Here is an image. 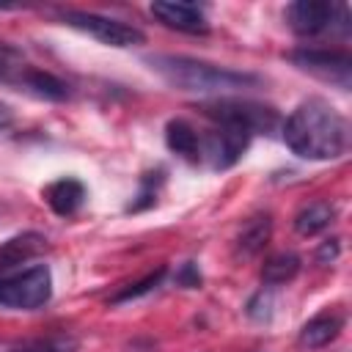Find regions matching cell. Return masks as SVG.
<instances>
[{
  "label": "cell",
  "mask_w": 352,
  "mask_h": 352,
  "mask_svg": "<svg viewBox=\"0 0 352 352\" xmlns=\"http://www.w3.org/2000/svg\"><path fill=\"white\" fill-rule=\"evenodd\" d=\"M283 143L302 160H338L349 146V126L330 102L311 96L283 121Z\"/></svg>",
  "instance_id": "cell-1"
},
{
  "label": "cell",
  "mask_w": 352,
  "mask_h": 352,
  "mask_svg": "<svg viewBox=\"0 0 352 352\" xmlns=\"http://www.w3.org/2000/svg\"><path fill=\"white\" fill-rule=\"evenodd\" d=\"M146 63L165 82L176 85L179 91H192V94L223 96V94H236V91L258 85V77L250 74V72L214 66V63L187 58V55H148Z\"/></svg>",
  "instance_id": "cell-2"
},
{
  "label": "cell",
  "mask_w": 352,
  "mask_h": 352,
  "mask_svg": "<svg viewBox=\"0 0 352 352\" xmlns=\"http://www.w3.org/2000/svg\"><path fill=\"white\" fill-rule=\"evenodd\" d=\"M0 85L25 91V94H30L36 99H47V102H63L69 96L66 80L30 63L25 58V52L19 47H14L11 41H0Z\"/></svg>",
  "instance_id": "cell-3"
},
{
  "label": "cell",
  "mask_w": 352,
  "mask_h": 352,
  "mask_svg": "<svg viewBox=\"0 0 352 352\" xmlns=\"http://www.w3.org/2000/svg\"><path fill=\"white\" fill-rule=\"evenodd\" d=\"M204 116L212 121V129L206 132V138H201V160H209L214 170H228L248 151L253 132L234 118L217 113H204Z\"/></svg>",
  "instance_id": "cell-4"
},
{
  "label": "cell",
  "mask_w": 352,
  "mask_h": 352,
  "mask_svg": "<svg viewBox=\"0 0 352 352\" xmlns=\"http://www.w3.org/2000/svg\"><path fill=\"white\" fill-rule=\"evenodd\" d=\"M52 297V272L47 264H33L22 272L0 275V308L36 311Z\"/></svg>",
  "instance_id": "cell-5"
},
{
  "label": "cell",
  "mask_w": 352,
  "mask_h": 352,
  "mask_svg": "<svg viewBox=\"0 0 352 352\" xmlns=\"http://www.w3.org/2000/svg\"><path fill=\"white\" fill-rule=\"evenodd\" d=\"M286 22L297 36H322L327 30L349 33V11L341 3H322V0H297L286 6Z\"/></svg>",
  "instance_id": "cell-6"
},
{
  "label": "cell",
  "mask_w": 352,
  "mask_h": 352,
  "mask_svg": "<svg viewBox=\"0 0 352 352\" xmlns=\"http://www.w3.org/2000/svg\"><path fill=\"white\" fill-rule=\"evenodd\" d=\"M60 19H63V25H69L74 30H82L91 38L107 44V47L124 50V47H138V44L146 41L143 30H138L129 22L104 16V14H94V11H63Z\"/></svg>",
  "instance_id": "cell-7"
},
{
  "label": "cell",
  "mask_w": 352,
  "mask_h": 352,
  "mask_svg": "<svg viewBox=\"0 0 352 352\" xmlns=\"http://www.w3.org/2000/svg\"><path fill=\"white\" fill-rule=\"evenodd\" d=\"M289 60L302 69L311 72L327 82H336L338 88H349V77H352V58L344 50H319V47H302V50H292Z\"/></svg>",
  "instance_id": "cell-8"
},
{
  "label": "cell",
  "mask_w": 352,
  "mask_h": 352,
  "mask_svg": "<svg viewBox=\"0 0 352 352\" xmlns=\"http://www.w3.org/2000/svg\"><path fill=\"white\" fill-rule=\"evenodd\" d=\"M151 14H154L165 28H173V30H179V33H192V36L209 33V19H206L204 8L195 6V3L160 0V3H151Z\"/></svg>",
  "instance_id": "cell-9"
},
{
  "label": "cell",
  "mask_w": 352,
  "mask_h": 352,
  "mask_svg": "<svg viewBox=\"0 0 352 352\" xmlns=\"http://www.w3.org/2000/svg\"><path fill=\"white\" fill-rule=\"evenodd\" d=\"M344 314L341 311H333V308H327V311H319L316 316H311L302 327H300V336H297V341H300V346H305V349H319V346H327L330 341H336L338 338V333L344 330Z\"/></svg>",
  "instance_id": "cell-10"
},
{
  "label": "cell",
  "mask_w": 352,
  "mask_h": 352,
  "mask_svg": "<svg viewBox=\"0 0 352 352\" xmlns=\"http://www.w3.org/2000/svg\"><path fill=\"white\" fill-rule=\"evenodd\" d=\"M44 198H47V204H50V209L55 214L72 217L85 201V184L80 179H74V176H63V179L52 182L44 190Z\"/></svg>",
  "instance_id": "cell-11"
},
{
  "label": "cell",
  "mask_w": 352,
  "mask_h": 352,
  "mask_svg": "<svg viewBox=\"0 0 352 352\" xmlns=\"http://www.w3.org/2000/svg\"><path fill=\"white\" fill-rule=\"evenodd\" d=\"M44 248H47V239L38 231H25V234L11 236L8 242L0 245V272H8L16 264H25V261L36 258Z\"/></svg>",
  "instance_id": "cell-12"
},
{
  "label": "cell",
  "mask_w": 352,
  "mask_h": 352,
  "mask_svg": "<svg viewBox=\"0 0 352 352\" xmlns=\"http://www.w3.org/2000/svg\"><path fill=\"white\" fill-rule=\"evenodd\" d=\"M165 143L187 162H201V135L184 118H170L165 126Z\"/></svg>",
  "instance_id": "cell-13"
},
{
  "label": "cell",
  "mask_w": 352,
  "mask_h": 352,
  "mask_svg": "<svg viewBox=\"0 0 352 352\" xmlns=\"http://www.w3.org/2000/svg\"><path fill=\"white\" fill-rule=\"evenodd\" d=\"M333 217H336L333 204H327V201H311V204H305L294 214V231L300 236H316L324 228H330Z\"/></svg>",
  "instance_id": "cell-14"
},
{
  "label": "cell",
  "mask_w": 352,
  "mask_h": 352,
  "mask_svg": "<svg viewBox=\"0 0 352 352\" xmlns=\"http://www.w3.org/2000/svg\"><path fill=\"white\" fill-rule=\"evenodd\" d=\"M270 231H272L270 214H256V217H250V220L242 226L239 236H236V256H242V258L256 256V253L267 245Z\"/></svg>",
  "instance_id": "cell-15"
},
{
  "label": "cell",
  "mask_w": 352,
  "mask_h": 352,
  "mask_svg": "<svg viewBox=\"0 0 352 352\" xmlns=\"http://www.w3.org/2000/svg\"><path fill=\"white\" fill-rule=\"evenodd\" d=\"M300 267H302V261H300L297 253H292V250L275 253V256H270V258L264 261V267H261V280H264V286H270V289L283 286V283H289V280L297 278Z\"/></svg>",
  "instance_id": "cell-16"
},
{
  "label": "cell",
  "mask_w": 352,
  "mask_h": 352,
  "mask_svg": "<svg viewBox=\"0 0 352 352\" xmlns=\"http://www.w3.org/2000/svg\"><path fill=\"white\" fill-rule=\"evenodd\" d=\"M77 349H80V341L72 333H50V336H36V338L11 344L6 352H77Z\"/></svg>",
  "instance_id": "cell-17"
},
{
  "label": "cell",
  "mask_w": 352,
  "mask_h": 352,
  "mask_svg": "<svg viewBox=\"0 0 352 352\" xmlns=\"http://www.w3.org/2000/svg\"><path fill=\"white\" fill-rule=\"evenodd\" d=\"M165 182V176H162V170L157 168V170H151V173H146L143 179H140V190H138V201H132L126 209L129 212H140V209H148V206H154V201H157V190H160V184Z\"/></svg>",
  "instance_id": "cell-18"
},
{
  "label": "cell",
  "mask_w": 352,
  "mask_h": 352,
  "mask_svg": "<svg viewBox=\"0 0 352 352\" xmlns=\"http://www.w3.org/2000/svg\"><path fill=\"white\" fill-rule=\"evenodd\" d=\"M162 278H165V267H160L157 272L146 275L143 280H138V283L126 286L124 292H118L116 297H110V302H113V305H118V302H129V300H135V297H140V294H148V292H154V289L160 286V280H162Z\"/></svg>",
  "instance_id": "cell-19"
},
{
  "label": "cell",
  "mask_w": 352,
  "mask_h": 352,
  "mask_svg": "<svg viewBox=\"0 0 352 352\" xmlns=\"http://www.w3.org/2000/svg\"><path fill=\"white\" fill-rule=\"evenodd\" d=\"M270 314H272V289L264 286L261 292H256V294L250 297V302H248V316L256 319V322H267Z\"/></svg>",
  "instance_id": "cell-20"
},
{
  "label": "cell",
  "mask_w": 352,
  "mask_h": 352,
  "mask_svg": "<svg viewBox=\"0 0 352 352\" xmlns=\"http://www.w3.org/2000/svg\"><path fill=\"white\" fill-rule=\"evenodd\" d=\"M176 283L184 286V289H198V286H201V272H198V267H195L192 261L182 264V270L176 272Z\"/></svg>",
  "instance_id": "cell-21"
},
{
  "label": "cell",
  "mask_w": 352,
  "mask_h": 352,
  "mask_svg": "<svg viewBox=\"0 0 352 352\" xmlns=\"http://www.w3.org/2000/svg\"><path fill=\"white\" fill-rule=\"evenodd\" d=\"M338 250H341L338 239H327V242H324V245L316 250V261H319V264H330V261H336Z\"/></svg>",
  "instance_id": "cell-22"
},
{
  "label": "cell",
  "mask_w": 352,
  "mask_h": 352,
  "mask_svg": "<svg viewBox=\"0 0 352 352\" xmlns=\"http://www.w3.org/2000/svg\"><path fill=\"white\" fill-rule=\"evenodd\" d=\"M11 121H14V113H11V107L0 102V129H6V126H11Z\"/></svg>",
  "instance_id": "cell-23"
}]
</instances>
